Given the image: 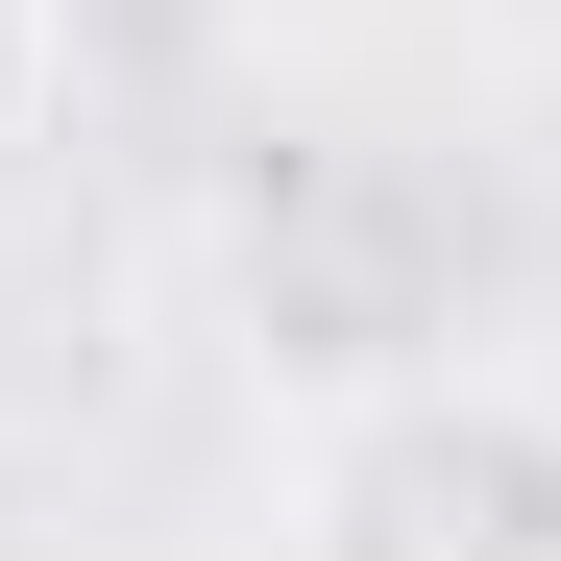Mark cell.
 Instances as JSON below:
<instances>
[{"label": "cell", "mask_w": 561, "mask_h": 561, "mask_svg": "<svg viewBox=\"0 0 561 561\" xmlns=\"http://www.w3.org/2000/svg\"><path fill=\"white\" fill-rule=\"evenodd\" d=\"M294 561H561V366H366L294 463Z\"/></svg>", "instance_id": "6da1fadb"}, {"label": "cell", "mask_w": 561, "mask_h": 561, "mask_svg": "<svg viewBox=\"0 0 561 561\" xmlns=\"http://www.w3.org/2000/svg\"><path fill=\"white\" fill-rule=\"evenodd\" d=\"M49 99H73V0H0V147H25Z\"/></svg>", "instance_id": "7a4b0ae2"}]
</instances>
